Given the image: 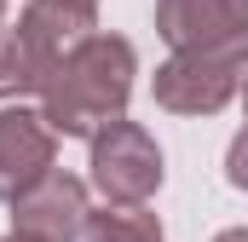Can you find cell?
<instances>
[{"label":"cell","mask_w":248,"mask_h":242,"mask_svg":"<svg viewBox=\"0 0 248 242\" xmlns=\"http://www.w3.org/2000/svg\"><path fill=\"white\" fill-rule=\"evenodd\" d=\"M127 98H133V41L93 29L58 58L52 81L41 87V116L63 138H98L104 127L127 121Z\"/></svg>","instance_id":"obj_1"},{"label":"cell","mask_w":248,"mask_h":242,"mask_svg":"<svg viewBox=\"0 0 248 242\" xmlns=\"http://www.w3.org/2000/svg\"><path fill=\"white\" fill-rule=\"evenodd\" d=\"M81 35H93V17L46 6V0H29L17 29H0V104L17 98V92H41L52 81L58 58Z\"/></svg>","instance_id":"obj_2"},{"label":"cell","mask_w":248,"mask_h":242,"mask_svg":"<svg viewBox=\"0 0 248 242\" xmlns=\"http://www.w3.org/2000/svg\"><path fill=\"white\" fill-rule=\"evenodd\" d=\"M156 35L179 58L248 63V0H156Z\"/></svg>","instance_id":"obj_3"},{"label":"cell","mask_w":248,"mask_h":242,"mask_svg":"<svg viewBox=\"0 0 248 242\" xmlns=\"http://www.w3.org/2000/svg\"><path fill=\"white\" fill-rule=\"evenodd\" d=\"M162 184V150L139 121H116L93 138V190L104 208H144Z\"/></svg>","instance_id":"obj_4"},{"label":"cell","mask_w":248,"mask_h":242,"mask_svg":"<svg viewBox=\"0 0 248 242\" xmlns=\"http://www.w3.org/2000/svg\"><path fill=\"white\" fill-rule=\"evenodd\" d=\"M248 63L237 58H173L156 69V104L173 110V116H214L225 110L237 92H243V75Z\"/></svg>","instance_id":"obj_5"},{"label":"cell","mask_w":248,"mask_h":242,"mask_svg":"<svg viewBox=\"0 0 248 242\" xmlns=\"http://www.w3.org/2000/svg\"><path fill=\"white\" fill-rule=\"evenodd\" d=\"M58 133L35 110H0V202H23L35 184L52 179Z\"/></svg>","instance_id":"obj_6"},{"label":"cell","mask_w":248,"mask_h":242,"mask_svg":"<svg viewBox=\"0 0 248 242\" xmlns=\"http://www.w3.org/2000/svg\"><path fill=\"white\" fill-rule=\"evenodd\" d=\"M87 219H93L87 184L69 179V173H52L23 202H12V231H23L35 242H75V237H87Z\"/></svg>","instance_id":"obj_7"},{"label":"cell","mask_w":248,"mask_h":242,"mask_svg":"<svg viewBox=\"0 0 248 242\" xmlns=\"http://www.w3.org/2000/svg\"><path fill=\"white\" fill-rule=\"evenodd\" d=\"M87 242H162L150 208H104L87 219Z\"/></svg>","instance_id":"obj_8"},{"label":"cell","mask_w":248,"mask_h":242,"mask_svg":"<svg viewBox=\"0 0 248 242\" xmlns=\"http://www.w3.org/2000/svg\"><path fill=\"white\" fill-rule=\"evenodd\" d=\"M243 110H248V81H243ZM225 179L237 184V190H248V127L231 138V150H225Z\"/></svg>","instance_id":"obj_9"},{"label":"cell","mask_w":248,"mask_h":242,"mask_svg":"<svg viewBox=\"0 0 248 242\" xmlns=\"http://www.w3.org/2000/svg\"><path fill=\"white\" fill-rule=\"evenodd\" d=\"M46 6H63V12H81V17H93V12H98V0H46Z\"/></svg>","instance_id":"obj_10"},{"label":"cell","mask_w":248,"mask_h":242,"mask_svg":"<svg viewBox=\"0 0 248 242\" xmlns=\"http://www.w3.org/2000/svg\"><path fill=\"white\" fill-rule=\"evenodd\" d=\"M214 242H248V231H219Z\"/></svg>","instance_id":"obj_11"},{"label":"cell","mask_w":248,"mask_h":242,"mask_svg":"<svg viewBox=\"0 0 248 242\" xmlns=\"http://www.w3.org/2000/svg\"><path fill=\"white\" fill-rule=\"evenodd\" d=\"M6 242H35V237H23V231H12V237H6Z\"/></svg>","instance_id":"obj_12"},{"label":"cell","mask_w":248,"mask_h":242,"mask_svg":"<svg viewBox=\"0 0 248 242\" xmlns=\"http://www.w3.org/2000/svg\"><path fill=\"white\" fill-rule=\"evenodd\" d=\"M0 12H6V0H0Z\"/></svg>","instance_id":"obj_13"}]
</instances>
